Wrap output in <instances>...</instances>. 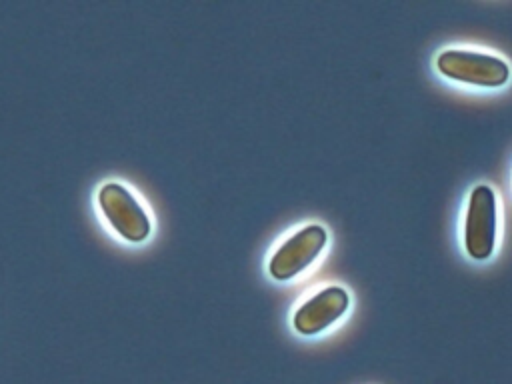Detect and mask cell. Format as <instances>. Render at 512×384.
<instances>
[{
    "label": "cell",
    "instance_id": "277c9868",
    "mask_svg": "<svg viewBox=\"0 0 512 384\" xmlns=\"http://www.w3.org/2000/svg\"><path fill=\"white\" fill-rule=\"evenodd\" d=\"M98 204L110 226L128 242H142L150 234V218L136 196L120 182H106L98 190Z\"/></svg>",
    "mask_w": 512,
    "mask_h": 384
},
{
    "label": "cell",
    "instance_id": "3957f363",
    "mask_svg": "<svg viewBox=\"0 0 512 384\" xmlns=\"http://www.w3.org/2000/svg\"><path fill=\"white\" fill-rule=\"evenodd\" d=\"M328 232L322 224H306L290 234L270 256L268 274L278 282H288L302 274L326 248Z\"/></svg>",
    "mask_w": 512,
    "mask_h": 384
},
{
    "label": "cell",
    "instance_id": "5b68a950",
    "mask_svg": "<svg viewBox=\"0 0 512 384\" xmlns=\"http://www.w3.org/2000/svg\"><path fill=\"white\" fill-rule=\"evenodd\" d=\"M350 308V294L342 286H324L306 298L292 314V326L302 336H316L336 324Z\"/></svg>",
    "mask_w": 512,
    "mask_h": 384
},
{
    "label": "cell",
    "instance_id": "7a4b0ae2",
    "mask_svg": "<svg viewBox=\"0 0 512 384\" xmlns=\"http://www.w3.org/2000/svg\"><path fill=\"white\" fill-rule=\"evenodd\" d=\"M498 232V206L496 194L488 184H476L470 190L464 226H462V242L464 250L472 260H488L496 246Z\"/></svg>",
    "mask_w": 512,
    "mask_h": 384
},
{
    "label": "cell",
    "instance_id": "6da1fadb",
    "mask_svg": "<svg viewBox=\"0 0 512 384\" xmlns=\"http://www.w3.org/2000/svg\"><path fill=\"white\" fill-rule=\"evenodd\" d=\"M436 70L448 80L478 88H500L510 80V64L504 58L468 48L442 50Z\"/></svg>",
    "mask_w": 512,
    "mask_h": 384
}]
</instances>
